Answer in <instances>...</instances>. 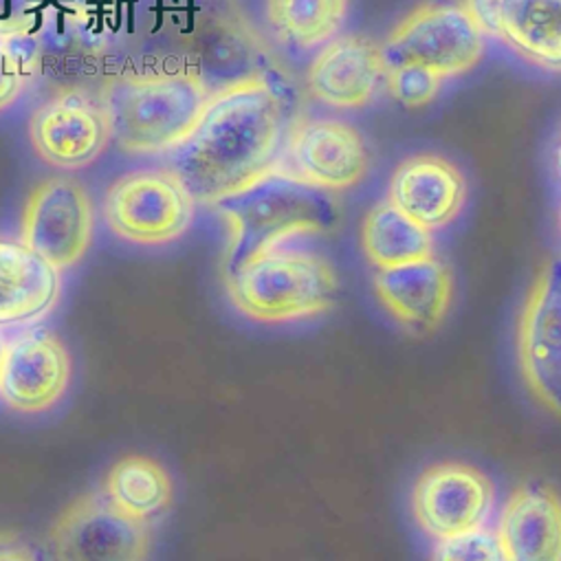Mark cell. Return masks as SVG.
Instances as JSON below:
<instances>
[{
    "label": "cell",
    "mask_w": 561,
    "mask_h": 561,
    "mask_svg": "<svg viewBox=\"0 0 561 561\" xmlns=\"http://www.w3.org/2000/svg\"><path fill=\"white\" fill-rule=\"evenodd\" d=\"M5 351H8V340L0 333V373H3V362H5Z\"/></svg>",
    "instance_id": "f546056e"
},
{
    "label": "cell",
    "mask_w": 561,
    "mask_h": 561,
    "mask_svg": "<svg viewBox=\"0 0 561 561\" xmlns=\"http://www.w3.org/2000/svg\"><path fill=\"white\" fill-rule=\"evenodd\" d=\"M370 165L366 141L342 119H296L277 170L327 192H344L364 181Z\"/></svg>",
    "instance_id": "ba28073f"
},
{
    "label": "cell",
    "mask_w": 561,
    "mask_h": 561,
    "mask_svg": "<svg viewBox=\"0 0 561 561\" xmlns=\"http://www.w3.org/2000/svg\"><path fill=\"white\" fill-rule=\"evenodd\" d=\"M557 165H559V174H561V139H559V148H557Z\"/></svg>",
    "instance_id": "4dcf8cb0"
},
{
    "label": "cell",
    "mask_w": 561,
    "mask_h": 561,
    "mask_svg": "<svg viewBox=\"0 0 561 561\" xmlns=\"http://www.w3.org/2000/svg\"><path fill=\"white\" fill-rule=\"evenodd\" d=\"M294 242L260 251L225 273L238 313L260 324H300L333 307L335 268L322 253Z\"/></svg>",
    "instance_id": "7a4b0ae2"
},
{
    "label": "cell",
    "mask_w": 561,
    "mask_h": 561,
    "mask_svg": "<svg viewBox=\"0 0 561 561\" xmlns=\"http://www.w3.org/2000/svg\"><path fill=\"white\" fill-rule=\"evenodd\" d=\"M484 56V32L465 5L430 3L412 12L383 47L386 67L416 65L440 80L469 73Z\"/></svg>",
    "instance_id": "5b68a950"
},
{
    "label": "cell",
    "mask_w": 561,
    "mask_h": 561,
    "mask_svg": "<svg viewBox=\"0 0 561 561\" xmlns=\"http://www.w3.org/2000/svg\"><path fill=\"white\" fill-rule=\"evenodd\" d=\"M194 201L170 170L130 172L104 198V216L119 238L159 247L179 240L192 225Z\"/></svg>",
    "instance_id": "8992f818"
},
{
    "label": "cell",
    "mask_w": 561,
    "mask_h": 561,
    "mask_svg": "<svg viewBox=\"0 0 561 561\" xmlns=\"http://www.w3.org/2000/svg\"><path fill=\"white\" fill-rule=\"evenodd\" d=\"M60 268L23 240L0 238V329L41 322L58 305Z\"/></svg>",
    "instance_id": "d6986e66"
},
{
    "label": "cell",
    "mask_w": 561,
    "mask_h": 561,
    "mask_svg": "<svg viewBox=\"0 0 561 561\" xmlns=\"http://www.w3.org/2000/svg\"><path fill=\"white\" fill-rule=\"evenodd\" d=\"M209 89L192 71L124 78L108 87L104 113L111 139L126 152H170L198 122Z\"/></svg>",
    "instance_id": "277c9868"
},
{
    "label": "cell",
    "mask_w": 561,
    "mask_h": 561,
    "mask_svg": "<svg viewBox=\"0 0 561 561\" xmlns=\"http://www.w3.org/2000/svg\"><path fill=\"white\" fill-rule=\"evenodd\" d=\"M0 561H38V557L19 535L0 533Z\"/></svg>",
    "instance_id": "f1b7e54d"
},
{
    "label": "cell",
    "mask_w": 561,
    "mask_h": 561,
    "mask_svg": "<svg viewBox=\"0 0 561 561\" xmlns=\"http://www.w3.org/2000/svg\"><path fill=\"white\" fill-rule=\"evenodd\" d=\"M493 506L491 478L467 462H436L412 489L414 522L432 541L486 526Z\"/></svg>",
    "instance_id": "9c48e42d"
},
{
    "label": "cell",
    "mask_w": 561,
    "mask_h": 561,
    "mask_svg": "<svg viewBox=\"0 0 561 561\" xmlns=\"http://www.w3.org/2000/svg\"><path fill=\"white\" fill-rule=\"evenodd\" d=\"M49 0H0V36H32Z\"/></svg>",
    "instance_id": "4316f807"
},
{
    "label": "cell",
    "mask_w": 561,
    "mask_h": 561,
    "mask_svg": "<svg viewBox=\"0 0 561 561\" xmlns=\"http://www.w3.org/2000/svg\"><path fill=\"white\" fill-rule=\"evenodd\" d=\"M430 561H506L497 535L486 526L436 539Z\"/></svg>",
    "instance_id": "d4e9b609"
},
{
    "label": "cell",
    "mask_w": 561,
    "mask_h": 561,
    "mask_svg": "<svg viewBox=\"0 0 561 561\" xmlns=\"http://www.w3.org/2000/svg\"><path fill=\"white\" fill-rule=\"evenodd\" d=\"M93 240V205L73 179L41 183L23 211V242L56 268L78 264Z\"/></svg>",
    "instance_id": "8fae6325"
},
{
    "label": "cell",
    "mask_w": 561,
    "mask_h": 561,
    "mask_svg": "<svg viewBox=\"0 0 561 561\" xmlns=\"http://www.w3.org/2000/svg\"><path fill=\"white\" fill-rule=\"evenodd\" d=\"M56 3L69 14L80 21L89 19H102L111 14L122 0H56Z\"/></svg>",
    "instance_id": "83f0119b"
},
{
    "label": "cell",
    "mask_w": 561,
    "mask_h": 561,
    "mask_svg": "<svg viewBox=\"0 0 561 561\" xmlns=\"http://www.w3.org/2000/svg\"><path fill=\"white\" fill-rule=\"evenodd\" d=\"M362 249L375 268H386L432 255L434 238L430 229L383 201L362 222Z\"/></svg>",
    "instance_id": "603a6c76"
},
{
    "label": "cell",
    "mask_w": 561,
    "mask_h": 561,
    "mask_svg": "<svg viewBox=\"0 0 561 561\" xmlns=\"http://www.w3.org/2000/svg\"><path fill=\"white\" fill-rule=\"evenodd\" d=\"M495 535L506 561H561V497L543 484L515 489Z\"/></svg>",
    "instance_id": "ffe728a7"
},
{
    "label": "cell",
    "mask_w": 561,
    "mask_h": 561,
    "mask_svg": "<svg viewBox=\"0 0 561 561\" xmlns=\"http://www.w3.org/2000/svg\"><path fill=\"white\" fill-rule=\"evenodd\" d=\"M348 0H266V21L275 38L294 51L331 43L344 27Z\"/></svg>",
    "instance_id": "7402d4cb"
},
{
    "label": "cell",
    "mask_w": 561,
    "mask_h": 561,
    "mask_svg": "<svg viewBox=\"0 0 561 561\" xmlns=\"http://www.w3.org/2000/svg\"><path fill=\"white\" fill-rule=\"evenodd\" d=\"M294 102L273 73L209 95L190 135L168 152L194 203L216 205L277 170L294 128Z\"/></svg>",
    "instance_id": "6da1fadb"
},
{
    "label": "cell",
    "mask_w": 561,
    "mask_h": 561,
    "mask_svg": "<svg viewBox=\"0 0 561 561\" xmlns=\"http://www.w3.org/2000/svg\"><path fill=\"white\" fill-rule=\"evenodd\" d=\"M148 524L124 515L106 495L76 500L51 528L56 561H144Z\"/></svg>",
    "instance_id": "30bf717a"
},
{
    "label": "cell",
    "mask_w": 561,
    "mask_h": 561,
    "mask_svg": "<svg viewBox=\"0 0 561 561\" xmlns=\"http://www.w3.org/2000/svg\"><path fill=\"white\" fill-rule=\"evenodd\" d=\"M390 95L405 108H421L436 100L443 80L416 65H397L386 69Z\"/></svg>",
    "instance_id": "484cf974"
},
{
    "label": "cell",
    "mask_w": 561,
    "mask_h": 561,
    "mask_svg": "<svg viewBox=\"0 0 561 561\" xmlns=\"http://www.w3.org/2000/svg\"><path fill=\"white\" fill-rule=\"evenodd\" d=\"M388 194L394 207L434 231L460 216L467 203V181L447 159L416 154L394 170Z\"/></svg>",
    "instance_id": "ac0fdd59"
},
{
    "label": "cell",
    "mask_w": 561,
    "mask_h": 561,
    "mask_svg": "<svg viewBox=\"0 0 561 561\" xmlns=\"http://www.w3.org/2000/svg\"><path fill=\"white\" fill-rule=\"evenodd\" d=\"M36 152L58 168H82L95 161L111 139L104 106L82 93H62L32 117Z\"/></svg>",
    "instance_id": "5bb4252c"
},
{
    "label": "cell",
    "mask_w": 561,
    "mask_h": 561,
    "mask_svg": "<svg viewBox=\"0 0 561 561\" xmlns=\"http://www.w3.org/2000/svg\"><path fill=\"white\" fill-rule=\"evenodd\" d=\"M517 366L530 394L561 416V255L539 268L515 331Z\"/></svg>",
    "instance_id": "52a82bcc"
},
{
    "label": "cell",
    "mask_w": 561,
    "mask_h": 561,
    "mask_svg": "<svg viewBox=\"0 0 561 561\" xmlns=\"http://www.w3.org/2000/svg\"><path fill=\"white\" fill-rule=\"evenodd\" d=\"M484 36L546 71H561V0H465Z\"/></svg>",
    "instance_id": "4fadbf2b"
},
{
    "label": "cell",
    "mask_w": 561,
    "mask_h": 561,
    "mask_svg": "<svg viewBox=\"0 0 561 561\" xmlns=\"http://www.w3.org/2000/svg\"><path fill=\"white\" fill-rule=\"evenodd\" d=\"M373 287L381 307L412 333L436 331L454 298L451 273L434 255L377 268Z\"/></svg>",
    "instance_id": "9a60e30c"
},
{
    "label": "cell",
    "mask_w": 561,
    "mask_h": 561,
    "mask_svg": "<svg viewBox=\"0 0 561 561\" xmlns=\"http://www.w3.org/2000/svg\"><path fill=\"white\" fill-rule=\"evenodd\" d=\"M71 357L65 344L47 331H30L8 344L0 399L21 414L56 408L71 383Z\"/></svg>",
    "instance_id": "7c38bea8"
},
{
    "label": "cell",
    "mask_w": 561,
    "mask_h": 561,
    "mask_svg": "<svg viewBox=\"0 0 561 561\" xmlns=\"http://www.w3.org/2000/svg\"><path fill=\"white\" fill-rule=\"evenodd\" d=\"M214 209L229 229L225 273L271 247L324 233L340 218L331 192L279 170L216 203Z\"/></svg>",
    "instance_id": "3957f363"
},
{
    "label": "cell",
    "mask_w": 561,
    "mask_h": 561,
    "mask_svg": "<svg viewBox=\"0 0 561 561\" xmlns=\"http://www.w3.org/2000/svg\"><path fill=\"white\" fill-rule=\"evenodd\" d=\"M104 493L124 515L150 524L170 508L174 486L161 462L148 456H126L111 467Z\"/></svg>",
    "instance_id": "44dd1931"
},
{
    "label": "cell",
    "mask_w": 561,
    "mask_h": 561,
    "mask_svg": "<svg viewBox=\"0 0 561 561\" xmlns=\"http://www.w3.org/2000/svg\"><path fill=\"white\" fill-rule=\"evenodd\" d=\"M383 49L368 36L333 38L316 56L307 82L313 98L333 108L366 106L386 80Z\"/></svg>",
    "instance_id": "2e32d148"
},
{
    "label": "cell",
    "mask_w": 561,
    "mask_h": 561,
    "mask_svg": "<svg viewBox=\"0 0 561 561\" xmlns=\"http://www.w3.org/2000/svg\"><path fill=\"white\" fill-rule=\"evenodd\" d=\"M36 69V45L30 36H0V111L12 106Z\"/></svg>",
    "instance_id": "cb8c5ba5"
},
{
    "label": "cell",
    "mask_w": 561,
    "mask_h": 561,
    "mask_svg": "<svg viewBox=\"0 0 561 561\" xmlns=\"http://www.w3.org/2000/svg\"><path fill=\"white\" fill-rule=\"evenodd\" d=\"M192 71L209 93L222 91L238 82L268 76L266 49L257 34L238 16L209 14L194 30Z\"/></svg>",
    "instance_id": "e0dca14e"
}]
</instances>
